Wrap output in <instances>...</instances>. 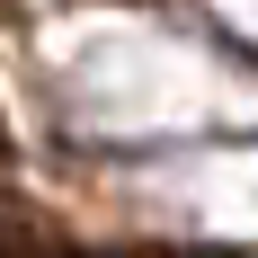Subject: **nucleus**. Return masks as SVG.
I'll list each match as a JSON object with an SVG mask.
<instances>
[{
    "instance_id": "1",
    "label": "nucleus",
    "mask_w": 258,
    "mask_h": 258,
    "mask_svg": "<svg viewBox=\"0 0 258 258\" xmlns=\"http://www.w3.org/2000/svg\"><path fill=\"white\" fill-rule=\"evenodd\" d=\"M0 258H62L45 232H27V223H0Z\"/></svg>"
}]
</instances>
